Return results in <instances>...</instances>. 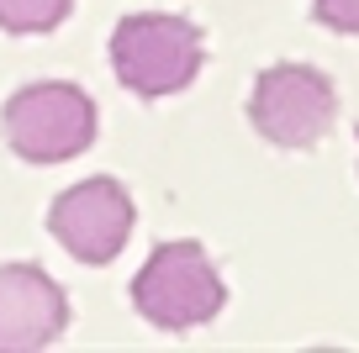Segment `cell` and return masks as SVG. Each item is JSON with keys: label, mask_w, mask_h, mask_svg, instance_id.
Instances as JSON below:
<instances>
[{"label": "cell", "mask_w": 359, "mask_h": 353, "mask_svg": "<svg viewBox=\"0 0 359 353\" xmlns=\"http://www.w3.org/2000/svg\"><path fill=\"white\" fill-rule=\"evenodd\" d=\"M206 64V43L196 32V22L169 11H137L122 16L111 32V69L133 95L164 100L180 95Z\"/></svg>", "instance_id": "obj_1"}, {"label": "cell", "mask_w": 359, "mask_h": 353, "mask_svg": "<svg viewBox=\"0 0 359 353\" xmlns=\"http://www.w3.org/2000/svg\"><path fill=\"white\" fill-rule=\"evenodd\" d=\"M227 290L201 243H158L133 279V306L158 332H191L222 311Z\"/></svg>", "instance_id": "obj_2"}, {"label": "cell", "mask_w": 359, "mask_h": 353, "mask_svg": "<svg viewBox=\"0 0 359 353\" xmlns=\"http://www.w3.org/2000/svg\"><path fill=\"white\" fill-rule=\"evenodd\" d=\"M0 132L27 164H64L95 143V100L79 85H58V79L27 85L6 100Z\"/></svg>", "instance_id": "obj_3"}, {"label": "cell", "mask_w": 359, "mask_h": 353, "mask_svg": "<svg viewBox=\"0 0 359 353\" xmlns=\"http://www.w3.org/2000/svg\"><path fill=\"white\" fill-rule=\"evenodd\" d=\"M248 122L275 148H312L338 122V90L312 64H269L254 79Z\"/></svg>", "instance_id": "obj_4"}, {"label": "cell", "mask_w": 359, "mask_h": 353, "mask_svg": "<svg viewBox=\"0 0 359 353\" xmlns=\"http://www.w3.org/2000/svg\"><path fill=\"white\" fill-rule=\"evenodd\" d=\"M133 195L122 179L95 174L85 185H69L48 211V232L79 258V264H111L133 237Z\"/></svg>", "instance_id": "obj_5"}, {"label": "cell", "mask_w": 359, "mask_h": 353, "mask_svg": "<svg viewBox=\"0 0 359 353\" xmlns=\"http://www.w3.org/2000/svg\"><path fill=\"white\" fill-rule=\"evenodd\" d=\"M69 327V300L37 264H0V353H37Z\"/></svg>", "instance_id": "obj_6"}, {"label": "cell", "mask_w": 359, "mask_h": 353, "mask_svg": "<svg viewBox=\"0 0 359 353\" xmlns=\"http://www.w3.org/2000/svg\"><path fill=\"white\" fill-rule=\"evenodd\" d=\"M74 0H0V32L11 37H37L69 22Z\"/></svg>", "instance_id": "obj_7"}, {"label": "cell", "mask_w": 359, "mask_h": 353, "mask_svg": "<svg viewBox=\"0 0 359 353\" xmlns=\"http://www.w3.org/2000/svg\"><path fill=\"white\" fill-rule=\"evenodd\" d=\"M312 16L338 37H359V0H312Z\"/></svg>", "instance_id": "obj_8"}]
</instances>
